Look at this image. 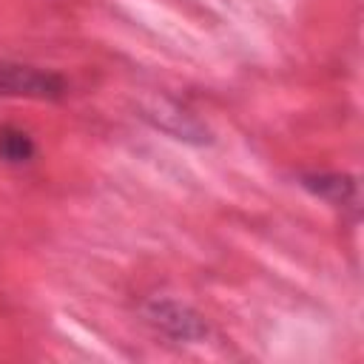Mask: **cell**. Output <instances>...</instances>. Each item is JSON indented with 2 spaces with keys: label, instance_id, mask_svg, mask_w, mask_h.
<instances>
[{
  "label": "cell",
  "instance_id": "cell-4",
  "mask_svg": "<svg viewBox=\"0 0 364 364\" xmlns=\"http://www.w3.org/2000/svg\"><path fill=\"white\" fill-rule=\"evenodd\" d=\"M37 154V145L28 131L17 125H0V159L6 165H26Z\"/></svg>",
  "mask_w": 364,
  "mask_h": 364
},
{
  "label": "cell",
  "instance_id": "cell-2",
  "mask_svg": "<svg viewBox=\"0 0 364 364\" xmlns=\"http://www.w3.org/2000/svg\"><path fill=\"white\" fill-rule=\"evenodd\" d=\"M145 316L159 333H165L176 341H202L208 336V324L202 321V316L196 310H191L188 304H179L173 299L151 301L145 307Z\"/></svg>",
  "mask_w": 364,
  "mask_h": 364
},
{
  "label": "cell",
  "instance_id": "cell-3",
  "mask_svg": "<svg viewBox=\"0 0 364 364\" xmlns=\"http://www.w3.org/2000/svg\"><path fill=\"white\" fill-rule=\"evenodd\" d=\"M304 188H310L316 196L338 205V208H358V185L347 173H307Z\"/></svg>",
  "mask_w": 364,
  "mask_h": 364
},
{
  "label": "cell",
  "instance_id": "cell-1",
  "mask_svg": "<svg viewBox=\"0 0 364 364\" xmlns=\"http://www.w3.org/2000/svg\"><path fill=\"white\" fill-rule=\"evenodd\" d=\"M0 94L26 97V100H63L68 94V82L57 71L28 63L0 60Z\"/></svg>",
  "mask_w": 364,
  "mask_h": 364
}]
</instances>
